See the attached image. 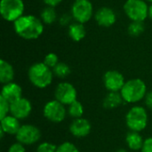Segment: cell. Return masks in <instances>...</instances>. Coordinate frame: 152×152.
Masks as SVG:
<instances>
[{
  "instance_id": "4dcf8cb0",
  "label": "cell",
  "mask_w": 152,
  "mask_h": 152,
  "mask_svg": "<svg viewBox=\"0 0 152 152\" xmlns=\"http://www.w3.org/2000/svg\"><path fill=\"white\" fill-rule=\"evenodd\" d=\"M71 19H73L72 16H71V14L69 15V14L65 13V14H63V15L60 18L59 21H60V24L62 25V26H66V25H69H69L71 24V23H70Z\"/></svg>"
},
{
  "instance_id": "7c38bea8",
  "label": "cell",
  "mask_w": 152,
  "mask_h": 152,
  "mask_svg": "<svg viewBox=\"0 0 152 152\" xmlns=\"http://www.w3.org/2000/svg\"><path fill=\"white\" fill-rule=\"evenodd\" d=\"M31 111L32 104L27 98L21 97L10 103V115L15 117L19 120H23L28 118Z\"/></svg>"
},
{
  "instance_id": "8fae6325",
  "label": "cell",
  "mask_w": 152,
  "mask_h": 152,
  "mask_svg": "<svg viewBox=\"0 0 152 152\" xmlns=\"http://www.w3.org/2000/svg\"><path fill=\"white\" fill-rule=\"evenodd\" d=\"M125 83L123 74L118 70H108L103 75V85L109 92H120Z\"/></svg>"
},
{
  "instance_id": "8992f818",
  "label": "cell",
  "mask_w": 152,
  "mask_h": 152,
  "mask_svg": "<svg viewBox=\"0 0 152 152\" xmlns=\"http://www.w3.org/2000/svg\"><path fill=\"white\" fill-rule=\"evenodd\" d=\"M24 11L23 0H1L0 2V13L6 21L13 23L24 15Z\"/></svg>"
},
{
  "instance_id": "3957f363",
  "label": "cell",
  "mask_w": 152,
  "mask_h": 152,
  "mask_svg": "<svg viewBox=\"0 0 152 152\" xmlns=\"http://www.w3.org/2000/svg\"><path fill=\"white\" fill-rule=\"evenodd\" d=\"M147 86L141 78H132L126 81L120 91L126 103H136L143 100L147 94Z\"/></svg>"
},
{
  "instance_id": "9c48e42d",
  "label": "cell",
  "mask_w": 152,
  "mask_h": 152,
  "mask_svg": "<svg viewBox=\"0 0 152 152\" xmlns=\"http://www.w3.org/2000/svg\"><path fill=\"white\" fill-rule=\"evenodd\" d=\"M76 87L69 82H61L54 90V99L65 106H69L77 99Z\"/></svg>"
},
{
  "instance_id": "1f68e13d",
  "label": "cell",
  "mask_w": 152,
  "mask_h": 152,
  "mask_svg": "<svg viewBox=\"0 0 152 152\" xmlns=\"http://www.w3.org/2000/svg\"><path fill=\"white\" fill-rule=\"evenodd\" d=\"M144 101H145V105L146 107L152 110V91H150L147 93L145 98H144Z\"/></svg>"
},
{
  "instance_id": "277c9868",
  "label": "cell",
  "mask_w": 152,
  "mask_h": 152,
  "mask_svg": "<svg viewBox=\"0 0 152 152\" xmlns=\"http://www.w3.org/2000/svg\"><path fill=\"white\" fill-rule=\"evenodd\" d=\"M149 117L147 110L139 105L132 107L126 115V124L130 131L142 132L148 125Z\"/></svg>"
},
{
  "instance_id": "d590c367",
  "label": "cell",
  "mask_w": 152,
  "mask_h": 152,
  "mask_svg": "<svg viewBox=\"0 0 152 152\" xmlns=\"http://www.w3.org/2000/svg\"><path fill=\"white\" fill-rule=\"evenodd\" d=\"M116 152H128L126 150H125V149H119V150H118Z\"/></svg>"
},
{
  "instance_id": "ba28073f",
  "label": "cell",
  "mask_w": 152,
  "mask_h": 152,
  "mask_svg": "<svg viewBox=\"0 0 152 152\" xmlns=\"http://www.w3.org/2000/svg\"><path fill=\"white\" fill-rule=\"evenodd\" d=\"M67 114L68 112L65 105L55 99L47 102L43 108L44 117L52 123L62 122L66 118Z\"/></svg>"
},
{
  "instance_id": "836d02e7",
  "label": "cell",
  "mask_w": 152,
  "mask_h": 152,
  "mask_svg": "<svg viewBox=\"0 0 152 152\" xmlns=\"http://www.w3.org/2000/svg\"><path fill=\"white\" fill-rule=\"evenodd\" d=\"M149 18L152 20V4L149 6Z\"/></svg>"
},
{
  "instance_id": "ffe728a7",
  "label": "cell",
  "mask_w": 152,
  "mask_h": 152,
  "mask_svg": "<svg viewBox=\"0 0 152 152\" xmlns=\"http://www.w3.org/2000/svg\"><path fill=\"white\" fill-rule=\"evenodd\" d=\"M126 142L131 151H141L144 142V139L140 133L130 131L126 136Z\"/></svg>"
},
{
  "instance_id": "d4e9b609",
  "label": "cell",
  "mask_w": 152,
  "mask_h": 152,
  "mask_svg": "<svg viewBox=\"0 0 152 152\" xmlns=\"http://www.w3.org/2000/svg\"><path fill=\"white\" fill-rule=\"evenodd\" d=\"M47 67H49L50 69H53L60 61H59V57L56 53H49L45 56L44 61H43Z\"/></svg>"
},
{
  "instance_id": "52a82bcc",
  "label": "cell",
  "mask_w": 152,
  "mask_h": 152,
  "mask_svg": "<svg viewBox=\"0 0 152 152\" xmlns=\"http://www.w3.org/2000/svg\"><path fill=\"white\" fill-rule=\"evenodd\" d=\"M70 13L75 21L87 23L94 16L93 3L90 0H75L71 5Z\"/></svg>"
},
{
  "instance_id": "5bb4252c",
  "label": "cell",
  "mask_w": 152,
  "mask_h": 152,
  "mask_svg": "<svg viewBox=\"0 0 152 152\" xmlns=\"http://www.w3.org/2000/svg\"><path fill=\"white\" fill-rule=\"evenodd\" d=\"M92 131V125L86 118H80L74 119L69 126L70 134L77 138H84Z\"/></svg>"
},
{
  "instance_id": "4316f807",
  "label": "cell",
  "mask_w": 152,
  "mask_h": 152,
  "mask_svg": "<svg viewBox=\"0 0 152 152\" xmlns=\"http://www.w3.org/2000/svg\"><path fill=\"white\" fill-rule=\"evenodd\" d=\"M10 114V102L0 96V119Z\"/></svg>"
},
{
  "instance_id": "603a6c76",
  "label": "cell",
  "mask_w": 152,
  "mask_h": 152,
  "mask_svg": "<svg viewBox=\"0 0 152 152\" xmlns=\"http://www.w3.org/2000/svg\"><path fill=\"white\" fill-rule=\"evenodd\" d=\"M53 75L59 78H66L71 73L70 67L65 62H59L53 69Z\"/></svg>"
},
{
  "instance_id": "7a4b0ae2",
  "label": "cell",
  "mask_w": 152,
  "mask_h": 152,
  "mask_svg": "<svg viewBox=\"0 0 152 152\" xmlns=\"http://www.w3.org/2000/svg\"><path fill=\"white\" fill-rule=\"evenodd\" d=\"M53 69L47 67L43 61L32 64L28 70V77L30 83L39 89L49 86L53 79Z\"/></svg>"
},
{
  "instance_id": "6da1fadb",
  "label": "cell",
  "mask_w": 152,
  "mask_h": 152,
  "mask_svg": "<svg viewBox=\"0 0 152 152\" xmlns=\"http://www.w3.org/2000/svg\"><path fill=\"white\" fill-rule=\"evenodd\" d=\"M15 33L25 40H35L44 32L45 25L42 20L33 14H24L13 22Z\"/></svg>"
},
{
  "instance_id": "f546056e",
  "label": "cell",
  "mask_w": 152,
  "mask_h": 152,
  "mask_svg": "<svg viewBox=\"0 0 152 152\" xmlns=\"http://www.w3.org/2000/svg\"><path fill=\"white\" fill-rule=\"evenodd\" d=\"M141 151L142 152H152V137L144 139V142Z\"/></svg>"
},
{
  "instance_id": "7402d4cb",
  "label": "cell",
  "mask_w": 152,
  "mask_h": 152,
  "mask_svg": "<svg viewBox=\"0 0 152 152\" xmlns=\"http://www.w3.org/2000/svg\"><path fill=\"white\" fill-rule=\"evenodd\" d=\"M67 112H68V115L70 118H72L73 119L80 118L83 117L84 112H85L84 106L79 101L77 100V101H75L74 102H72L71 104H69L68 106Z\"/></svg>"
},
{
  "instance_id": "484cf974",
  "label": "cell",
  "mask_w": 152,
  "mask_h": 152,
  "mask_svg": "<svg viewBox=\"0 0 152 152\" xmlns=\"http://www.w3.org/2000/svg\"><path fill=\"white\" fill-rule=\"evenodd\" d=\"M56 152H80L78 148L70 142H64L57 146Z\"/></svg>"
},
{
  "instance_id": "5b68a950",
  "label": "cell",
  "mask_w": 152,
  "mask_h": 152,
  "mask_svg": "<svg viewBox=\"0 0 152 152\" xmlns=\"http://www.w3.org/2000/svg\"><path fill=\"white\" fill-rule=\"evenodd\" d=\"M123 10L131 21L143 22L149 18V5L145 0H126Z\"/></svg>"
},
{
  "instance_id": "ac0fdd59",
  "label": "cell",
  "mask_w": 152,
  "mask_h": 152,
  "mask_svg": "<svg viewBox=\"0 0 152 152\" xmlns=\"http://www.w3.org/2000/svg\"><path fill=\"white\" fill-rule=\"evenodd\" d=\"M68 35L74 42H80L86 36V29L85 25L79 22H72L68 28Z\"/></svg>"
},
{
  "instance_id": "83f0119b",
  "label": "cell",
  "mask_w": 152,
  "mask_h": 152,
  "mask_svg": "<svg viewBox=\"0 0 152 152\" xmlns=\"http://www.w3.org/2000/svg\"><path fill=\"white\" fill-rule=\"evenodd\" d=\"M56 150L57 146L55 144L48 142H44L37 147L36 152H56Z\"/></svg>"
},
{
  "instance_id": "9a60e30c",
  "label": "cell",
  "mask_w": 152,
  "mask_h": 152,
  "mask_svg": "<svg viewBox=\"0 0 152 152\" xmlns=\"http://www.w3.org/2000/svg\"><path fill=\"white\" fill-rule=\"evenodd\" d=\"M0 96L12 103L22 97V88L20 85L14 82L3 85Z\"/></svg>"
},
{
  "instance_id": "f1b7e54d",
  "label": "cell",
  "mask_w": 152,
  "mask_h": 152,
  "mask_svg": "<svg viewBox=\"0 0 152 152\" xmlns=\"http://www.w3.org/2000/svg\"><path fill=\"white\" fill-rule=\"evenodd\" d=\"M8 152H26V150H25V147L23 144L17 142L15 143H12L9 147Z\"/></svg>"
},
{
  "instance_id": "44dd1931",
  "label": "cell",
  "mask_w": 152,
  "mask_h": 152,
  "mask_svg": "<svg viewBox=\"0 0 152 152\" xmlns=\"http://www.w3.org/2000/svg\"><path fill=\"white\" fill-rule=\"evenodd\" d=\"M57 12L55 11V7L45 6L40 12V19L44 22V24L51 25L54 23L57 20Z\"/></svg>"
},
{
  "instance_id": "2e32d148",
  "label": "cell",
  "mask_w": 152,
  "mask_h": 152,
  "mask_svg": "<svg viewBox=\"0 0 152 152\" xmlns=\"http://www.w3.org/2000/svg\"><path fill=\"white\" fill-rule=\"evenodd\" d=\"M0 129H2L6 134L16 135L21 125L20 120L12 115H7L5 118L0 119Z\"/></svg>"
},
{
  "instance_id": "cb8c5ba5",
  "label": "cell",
  "mask_w": 152,
  "mask_h": 152,
  "mask_svg": "<svg viewBox=\"0 0 152 152\" xmlns=\"http://www.w3.org/2000/svg\"><path fill=\"white\" fill-rule=\"evenodd\" d=\"M145 27L143 22H140V21H132L127 28L128 34L132 37H139L141 36L143 32H144Z\"/></svg>"
},
{
  "instance_id": "d6a6232c",
  "label": "cell",
  "mask_w": 152,
  "mask_h": 152,
  "mask_svg": "<svg viewBox=\"0 0 152 152\" xmlns=\"http://www.w3.org/2000/svg\"><path fill=\"white\" fill-rule=\"evenodd\" d=\"M43 2L45 3V4L46 6L56 7L57 5H59L62 2V0H43Z\"/></svg>"
},
{
  "instance_id": "e0dca14e",
  "label": "cell",
  "mask_w": 152,
  "mask_h": 152,
  "mask_svg": "<svg viewBox=\"0 0 152 152\" xmlns=\"http://www.w3.org/2000/svg\"><path fill=\"white\" fill-rule=\"evenodd\" d=\"M15 71L11 63L2 59L0 60V82L3 85L13 82Z\"/></svg>"
},
{
  "instance_id": "4fadbf2b",
  "label": "cell",
  "mask_w": 152,
  "mask_h": 152,
  "mask_svg": "<svg viewBox=\"0 0 152 152\" xmlns=\"http://www.w3.org/2000/svg\"><path fill=\"white\" fill-rule=\"evenodd\" d=\"M94 20L96 23L103 28H110L117 21V13L113 9L108 6L99 8L94 13Z\"/></svg>"
},
{
  "instance_id": "e575fe53",
  "label": "cell",
  "mask_w": 152,
  "mask_h": 152,
  "mask_svg": "<svg viewBox=\"0 0 152 152\" xmlns=\"http://www.w3.org/2000/svg\"><path fill=\"white\" fill-rule=\"evenodd\" d=\"M4 134H5V133H4L2 129H0V137H1V139H3V138H4Z\"/></svg>"
},
{
  "instance_id": "8d00e7d4",
  "label": "cell",
  "mask_w": 152,
  "mask_h": 152,
  "mask_svg": "<svg viewBox=\"0 0 152 152\" xmlns=\"http://www.w3.org/2000/svg\"><path fill=\"white\" fill-rule=\"evenodd\" d=\"M145 1H147V2H150L151 4H152V0H145Z\"/></svg>"
},
{
  "instance_id": "d6986e66",
  "label": "cell",
  "mask_w": 152,
  "mask_h": 152,
  "mask_svg": "<svg viewBox=\"0 0 152 152\" xmlns=\"http://www.w3.org/2000/svg\"><path fill=\"white\" fill-rule=\"evenodd\" d=\"M124 102L120 92H109L102 102V106L106 110H113Z\"/></svg>"
},
{
  "instance_id": "30bf717a",
  "label": "cell",
  "mask_w": 152,
  "mask_h": 152,
  "mask_svg": "<svg viewBox=\"0 0 152 152\" xmlns=\"http://www.w3.org/2000/svg\"><path fill=\"white\" fill-rule=\"evenodd\" d=\"M40 129L31 124L21 125L15 137L18 142L23 145H33L37 143L41 138Z\"/></svg>"
}]
</instances>
